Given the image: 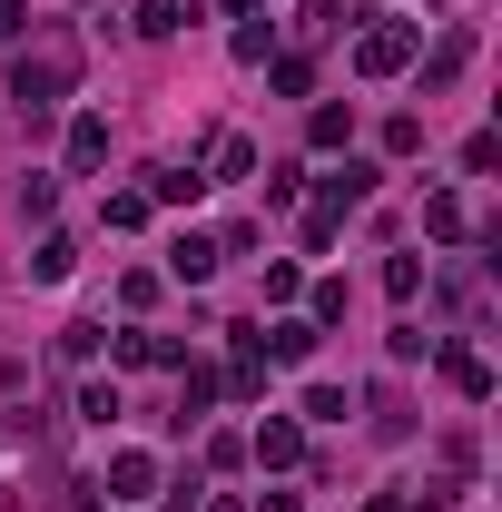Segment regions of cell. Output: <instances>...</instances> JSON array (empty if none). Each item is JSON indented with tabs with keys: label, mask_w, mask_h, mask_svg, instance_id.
Listing matches in <instances>:
<instances>
[{
	"label": "cell",
	"mask_w": 502,
	"mask_h": 512,
	"mask_svg": "<svg viewBox=\"0 0 502 512\" xmlns=\"http://www.w3.org/2000/svg\"><path fill=\"white\" fill-rule=\"evenodd\" d=\"M10 89H20V109H50V99H69V89H79V50H69L60 30H40V50L20 60V79H10Z\"/></svg>",
	"instance_id": "obj_1"
},
{
	"label": "cell",
	"mask_w": 502,
	"mask_h": 512,
	"mask_svg": "<svg viewBox=\"0 0 502 512\" xmlns=\"http://www.w3.org/2000/svg\"><path fill=\"white\" fill-rule=\"evenodd\" d=\"M365 197H375V168H365V158H345V168L325 178V207H315V237H325V227H335L345 207H365Z\"/></svg>",
	"instance_id": "obj_2"
},
{
	"label": "cell",
	"mask_w": 502,
	"mask_h": 512,
	"mask_svg": "<svg viewBox=\"0 0 502 512\" xmlns=\"http://www.w3.org/2000/svg\"><path fill=\"white\" fill-rule=\"evenodd\" d=\"M404 60H414V30H365V40H355V69H375V79L404 69Z\"/></svg>",
	"instance_id": "obj_3"
},
{
	"label": "cell",
	"mask_w": 502,
	"mask_h": 512,
	"mask_svg": "<svg viewBox=\"0 0 502 512\" xmlns=\"http://www.w3.org/2000/svg\"><path fill=\"white\" fill-rule=\"evenodd\" d=\"M109 158V119H69V168H99Z\"/></svg>",
	"instance_id": "obj_4"
},
{
	"label": "cell",
	"mask_w": 502,
	"mask_h": 512,
	"mask_svg": "<svg viewBox=\"0 0 502 512\" xmlns=\"http://www.w3.org/2000/svg\"><path fill=\"white\" fill-rule=\"evenodd\" d=\"M168 276H217V247H207V237H178V247H168Z\"/></svg>",
	"instance_id": "obj_5"
},
{
	"label": "cell",
	"mask_w": 502,
	"mask_h": 512,
	"mask_svg": "<svg viewBox=\"0 0 502 512\" xmlns=\"http://www.w3.org/2000/svg\"><path fill=\"white\" fill-rule=\"evenodd\" d=\"M266 345H276V365H306V355H315V325H306V316H286Z\"/></svg>",
	"instance_id": "obj_6"
},
{
	"label": "cell",
	"mask_w": 502,
	"mask_h": 512,
	"mask_svg": "<svg viewBox=\"0 0 502 512\" xmlns=\"http://www.w3.org/2000/svg\"><path fill=\"white\" fill-rule=\"evenodd\" d=\"M109 355H119V365H168V345H158V335H138V325L109 335Z\"/></svg>",
	"instance_id": "obj_7"
},
{
	"label": "cell",
	"mask_w": 502,
	"mask_h": 512,
	"mask_svg": "<svg viewBox=\"0 0 502 512\" xmlns=\"http://www.w3.org/2000/svg\"><path fill=\"white\" fill-rule=\"evenodd\" d=\"M178 20H188V10H178V0H138V40H168V30H178Z\"/></svg>",
	"instance_id": "obj_8"
},
{
	"label": "cell",
	"mask_w": 502,
	"mask_h": 512,
	"mask_svg": "<svg viewBox=\"0 0 502 512\" xmlns=\"http://www.w3.org/2000/svg\"><path fill=\"white\" fill-rule=\"evenodd\" d=\"M443 375L463 384V394H493V375H483V355H463V345H453V355H443Z\"/></svg>",
	"instance_id": "obj_9"
},
{
	"label": "cell",
	"mask_w": 502,
	"mask_h": 512,
	"mask_svg": "<svg viewBox=\"0 0 502 512\" xmlns=\"http://www.w3.org/2000/svg\"><path fill=\"white\" fill-rule=\"evenodd\" d=\"M296 453H306V444H296V424H266V434H256V463H296Z\"/></svg>",
	"instance_id": "obj_10"
},
{
	"label": "cell",
	"mask_w": 502,
	"mask_h": 512,
	"mask_svg": "<svg viewBox=\"0 0 502 512\" xmlns=\"http://www.w3.org/2000/svg\"><path fill=\"white\" fill-rule=\"evenodd\" d=\"M197 188H207V178H197V168H158V197H168V207H188Z\"/></svg>",
	"instance_id": "obj_11"
},
{
	"label": "cell",
	"mask_w": 502,
	"mask_h": 512,
	"mask_svg": "<svg viewBox=\"0 0 502 512\" xmlns=\"http://www.w3.org/2000/svg\"><path fill=\"white\" fill-rule=\"evenodd\" d=\"M30 276H40V286H60V276H69V237H50V247L30 256Z\"/></svg>",
	"instance_id": "obj_12"
}]
</instances>
